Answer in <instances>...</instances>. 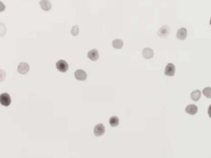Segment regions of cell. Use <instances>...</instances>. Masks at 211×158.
Instances as JSON below:
<instances>
[{
    "label": "cell",
    "mask_w": 211,
    "mask_h": 158,
    "mask_svg": "<svg viewBox=\"0 0 211 158\" xmlns=\"http://www.w3.org/2000/svg\"><path fill=\"white\" fill-rule=\"evenodd\" d=\"M56 69L60 72H66L69 70V63L64 59H60L55 64Z\"/></svg>",
    "instance_id": "cell-1"
},
{
    "label": "cell",
    "mask_w": 211,
    "mask_h": 158,
    "mask_svg": "<svg viewBox=\"0 0 211 158\" xmlns=\"http://www.w3.org/2000/svg\"><path fill=\"white\" fill-rule=\"evenodd\" d=\"M11 103H12V98L8 93L4 92L3 94L0 95V104L3 106L8 107L11 105Z\"/></svg>",
    "instance_id": "cell-2"
},
{
    "label": "cell",
    "mask_w": 211,
    "mask_h": 158,
    "mask_svg": "<svg viewBox=\"0 0 211 158\" xmlns=\"http://www.w3.org/2000/svg\"><path fill=\"white\" fill-rule=\"evenodd\" d=\"M176 72V67L172 63H169L167 64L165 70H164V74L167 77H173Z\"/></svg>",
    "instance_id": "cell-3"
},
{
    "label": "cell",
    "mask_w": 211,
    "mask_h": 158,
    "mask_svg": "<svg viewBox=\"0 0 211 158\" xmlns=\"http://www.w3.org/2000/svg\"><path fill=\"white\" fill-rule=\"evenodd\" d=\"M74 77L78 80V81H85L87 80V74L83 69H77L74 72Z\"/></svg>",
    "instance_id": "cell-4"
},
{
    "label": "cell",
    "mask_w": 211,
    "mask_h": 158,
    "mask_svg": "<svg viewBox=\"0 0 211 158\" xmlns=\"http://www.w3.org/2000/svg\"><path fill=\"white\" fill-rule=\"evenodd\" d=\"M29 71H30V66L27 63L22 62V63H19L18 66V73L22 74V75H25Z\"/></svg>",
    "instance_id": "cell-5"
},
{
    "label": "cell",
    "mask_w": 211,
    "mask_h": 158,
    "mask_svg": "<svg viewBox=\"0 0 211 158\" xmlns=\"http://www.w3.org/2000/svg\"><path fill=\"white\" fill-rule=\"evenodd\" d=\"M105 126L102 124H97L93 129V133L96 137H101L105 133Z\"/></svg>",
    "instance_id": "cell-6"
},
{
    "label": "cell",
    "mask_w": 211,
    "mask_h": 158,
    "mask_svg": "<svg viewBox=\"0 0 211 158\" xmlns=\"http://www.w3.org/2000/svg\"><path fill=\"white\" fill-rule=\"evenodd\" d=\"M170 33V27L167 25H164L159 28L158 31V35L160 36L161 38H167Z\"/></svg>",
    "instance_id": "cell-7"
},
{
    "label": "cell",
    "mask_w": 211,
    "mask_h": 158,
    "mask_svg": "<svg viewBox=\"0 0 211 158\" xmlns=\"http://www.w3.org/2000/svg\"><path fill=\"white\" fill-rule=\"evenodd\" d=\"M39 4H40L41 8L45 12H49L52 8V4L50 0H41Z\"/></svg>",
    "instance_id": "cell-8"
},
{
    "label": "cell",
    "mask_w": 211,
    "mask_h": 158,
    "mask_svg": "<svg viewBox=\"0 0 211 158\" xmlns=\"http://www.w3.org/2000/svg\"><path fill=\"white\" fill-rule=\"evenodd\" d=\"M187 37V30L185 27H181L177 32V38L180 41H184Z\"/></svg>",
    "instance_id": "cell-9"
},
{
    "label": "cell",
    "mask_w": 211,
    "mask_h": 158,
    "mask_svg": "<svg viewBox=\"0 0 211 158\" xmlns=\"http://www.w3.org/2000/svg\"><path fill=\"white\" fill-rule=\"evenodd\" d=\"M143 57L145 59H151L154 56V51L151 48H144L142 51Z\"/></svg>",
    "instance_id": "cell-10"
},
{
    "label": "cell",
    "mask_w": 211,
    "mask_h": 158,
    "mask_svg": "<svg viewBox=\"0 0 211 158\" xmlns=\"http://www.w3.org/2000/svg\"><path fill=\"white\" fill-rule=\"evenodd\" d=\"M87 58L90 59L91 61H96L99 59V53L96 49H92V50H89L87 53Z\"/></svg>",
    "instance_id": "cell-11"
},
{
    "label": "cell",
    "mask_w": 211,
    "mask_h": 158,
    "mask_svg": "<svg viewBox=\"0 0 211 158\" xmlns=\"http://www.w3.org/2000/svg\"><path fill=\"white\" fill-rule=\"evenodd\" d=\"M186 112L188 114H191V115H195L198 112L197 105H196L194 104L188 105L186 107Z\"/></svg>",
    "instance_id": "cell-12"
},
{
    "label": "cell",
    "mask_w": 211,
    "mask_h": 158,
    "mask_svg": "<svg viewBox=\"0 0 211 158\" xmlns=\"http://www.w3.org/2000/svg\"><path fill=\"white\" fill-rule=\"evenodd\" d=\"M124 45V42L120 39H115L112 41V47L115 50H120Z\"/></svg>",
    "instance_id": "cell-13"
},
{
    "label": "cell",
    "mask_w": 211,
    "mask_h": 158,
    "mask_svg": "<svg viewBox=\"0 0 211 158\" xmlns=\"http://www.w3.org/2000/svg\"><path fill=\"white\" fill-rule=\"evenodd\" d=\"M201 97V91L200 90H195L193 91L191 94V98L194 101H198Z\"/></svg>",
    "instance_id": "cell-14"
},
{
    "label": "cell",
    "mask_w": 211,
    "mask_h": 158,
    "mask_svg": "<svg viewBox=\"0 0 211 158\" xmlns=\"http://www.w3.org/2000/svg\"><path fill=\"white\" fill-rule=\"evenodd\" d=\"M109 124L111 127H116L119 125L120 119L117 116H111L109 119Z\"/></svg>",
    "instance_id": "cell-15"
},
{
    "label": "cell",
    "mask_w": 211,
    "mask_h": 158,
    "mask_svg": "<svg viewBox=\"0 0 211 158\" xmlns=\"http://www.w3.org/2000/svg\"><path fill=\"white\" fill-rule=\"evenodd\" d=\"M79 34V27L77 25H75L71 29V35L73 36H77Z\"/></svg>",
    "instance_id": "cell-16"
},
{
    "label": "cell",
    "mask_w": 211,
    "mask_h": 158,
    "mask_svg": "<svg viewBox=\"0 0 211 158\" xmlns=\"http://www.w3.org/2000/svg\"><path fill=\"white\" fill-rule=\"evenodd\" d=\"M6 32H7V28H6L5 24L3 22H0V36H5Z\"/></svg>",
    "instance_id": "cell-17"
},
{
    "label": "cell",
    "mask_w": 211,
    "mask_h": 158,
    "mask_svg": "<svg viewBox=\"0 0 211 158\" xmlns=\"http://www.w3.org/2000/svg\"><path fill=\"white\" fill-rule=\"evenodd\" d=\"M203 94L206 96L207 98L210 99L211 98V88L210 87H206V88H204L203 90Z\"/></svg>",
    "instance_id": "cell-18"
},
{
    "label": "cell",
    "mask_w": 211,
    "mask_h": 158,
    "mask_svg": "<svg viewBox=\"0 0 211 158\" xmlns=\"http://www.w3.org/2000/svg\"><path fill=\"white\" fill-rule=\"evenodd\" d=\"M6 78V72L3 69H0V82L4 81Z\"/></svg>",
    "instance_id": "cell-19"
},
{
    "label": "cell",
    "mask_w": 211,
    "mask_h": 158,
    "mask_svg": "<svg viewBox=\"0 0 211 158\" xmlns=\"http://www.w3.org/2000/svg\"><path fill=\"white\" fill-rule=\"evenodd\" d=\"M5 9H6V6H5V4L3 3V2L0 1V13H3L4 11H5Z\"/></svg>",
    "instance_id": "cell-20"
}]
</instances>
